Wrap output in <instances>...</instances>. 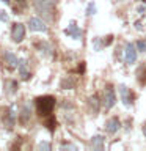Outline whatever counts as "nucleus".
<instances>
[{
	"mask_svg": "<svg viewBox=\"0 0 146 151\" xmlns=\"http://www.w3.org/2000/svg\"><path fill=\"white\" fill-rule=\"evenodd\" d=\"M55 5H57V0H33V6H35L36 11L49 19H52Z\"/></svg>",
	"mask_w": 146,
	"mask_h": 151,
	"instance_id": "f03ea898",
	"label": "nucleus"
},
{
	"mask_svg": "<svg viewBox=\"0 0 146 151\" xmlns=\"http://www.w3.org/2000/svg\"><path fill=\"white\" fill-rule=\"evenodd\" d=\"M94 9H96V8H94V5H93V3H89V5H88V9H87V14H88V16L94 14Z\"/></svg>",
	"mask_w": 146,
	"mask_h": 151,
	"instance_id": "aec40b11",
	"label": "nucleus"
},
{
	"mask_svg": "<svg viewBox=\"0 0 146 151\" xmlns=\"http://www.w3.org/2000/svg\"><path fill=\"white\" fill-rule=\"evenodd\" d=\"M0 21H3V22L8 21V16H6V13H5V11H0Z\"/></svg>",
	"mask_w": 146,
	"mask_h": 151,
	"instance_id": "4be33fe9",
	"label": "nucleus"
},
{
	"mask_svg": "<svg viewBox=\"0 0 146 151\" xmlns=\"http://www.w3.org/2000/svg\"><path fill=\"white\" fill-rule=\"evenodd\" d=\"M120 94H121V99L126 106H130L132 104V93L130 90L126 87V85H120Z\"/></svg>",
	"mask_w": 146,
	"mask_h": 151,
	"instance_id": "1a4fd4ad",
	"label": "nucleus"
},
{
	"mask_svg": "<svg viewBox=\"0 0 146 151\" xmlns=\"http://www.w3.org/2000/svg\"><path fill=\"white\" fill-rule=\"evenodd\" d=\"M17 69H19V76H21L22 80H27L28 77H30V71H28V68H27V61L25 60H19Z\"/></svg>",
	"mask_w": 146,
	"mask_h": 151,
	"instance_id": "9b49d317",
	"label": "nucleus"
},
{
	"mask_svg": "<svg viewBox=\"0 0 146 151\" xmlns=\"http://www.w3.org/2000/svg\"><path fill=\"white\" fill-rule=\"evenodd\" d=\"M14 120H16V115H14V112H13V109H9L8 110V115H6V118H5V126L8 127V129H11V127L14 126Z\"/></svg>",
	"mask_w": 146,
	"mask_h": 151,
	"instance_id": "f8f14e48",
	"label": "nucleus"
},
{
	"mask_svg": "<svg viewBox=\"0 0 146 151\" xmlns=\"http://www.w3.org/2000/svg\"><path fill=\"white\" fill-rule=\"evenodd\" d=\"M137 47H138L140 52H146V41H138L137 42Z\"/></svg>",
	"mask_w": 146,
	"mask_h": 151,
	"instance_id": "6ab92c4d",
	"label": "nucleus"
},
{
	"mask_svg": "<svg viewBox=\"0 0 146 151\" xmlns=\"http://www.w3.org/2000/svg\"><path fill=\"white\" fill-rule=\"evenodd\" d=\"M28 27H30V30H33V32H47V25L38 17L28 19Z\"/></svg>",
	"mask_w": 146,
	"mask_h": 151,
	"instance_id": "423d86ee",
	"label": "nucleus"
},
{
	"mask_svg": "<svg viewBox=\"0 0 146 151\" xmlns=\"http://www.w3.org/2000/svg\"><path fill=\"white\" fill-rule=\"evenodd\" d=\"M25 5H27V0H16V9L17 11H21Z\"/></svg>",
	"mask_w": 146,
	"mask_h": 151,
	"instance_id": "a211bd4d",
	"label": "nucleus"
},
{
	"mask_svg": "<svg viewBox=\"0 0 146 151\" xmlns=\"http://www.w3.org/2000/svg\"><path fill=\"white\" fill-rule=\"evenodd\" d=\"M3 60H5V63H6L8 68H14V66H17V57L13 54L11 50H5L3 52Z\"/></svg>",
	"mask_w": 146,
	"mask_h": 151,
	"instance_id": "0eeeda50",
	"label": "nucleus"
},
{
	"mask_svg": "<svg viewBox=\"0 0 146 151\" xmlns=\"http://www.w3.org/2000/svg\"><path fill=\"white\" fill-rule=\"evenodd\" d=\"M88 102H89V107H91V110L96 113L97 110H99V99L96 98V96H91L88 99Z\"/></svg>",
	"mask_w": 146,
	"mask_h": 151,
	"instance_id": "dca6fc26",
	"label": "nucleus"
},
{
	"mask_svg": "<svg viewBox=\"0 0 146 151\" xmlns=\"http://www.w3.org/2000/svg\"><path fill=\"white\" fill-rule=\"evenodd\" d=\"M104 107L107 109H112L113 106L116 104V94H115V90H113L112 87H105V90H104Z\"/></svg>",
	"mask_w": 146,
	"mask_h": 151,
	"instance_id": "7ed1b4c3",
	"label": "nucleus"
},
{
	"mask_svg": "<svg viewBox=\"0 0 146 151\" xmlns=\"http://www.w3.org/2000/svg\"><path fill=\"white\" fill-rule=\"evenodd\" d=\"M55 107V98L54 96H39L36 98V110L41 116L50 115Z\"/></svg>",
	"mask_w": 146,
	"mask_h": 151,
	"instance_id": "f257e3e1",
	"label": "nucleus"
},
{
	"mask_svg": "<svg viewBox=\"0 0 146 151\" xmlns=\"http://www.w3.org/2000/svg\"><path fill=\"white\" fill-rule=\"evenodd\" d=\"M64 33H66V35H68L69 38H74V40H79V38H82V30H80V28L75 25L74 22H71V25L64 30Z\"/></svg>",
	"mask_w": 146,
	"mask_h": 151,
	"instance_id": "6e6552de",
	"label": "nucleus"
},
{
	"mask_svg": "<svg viewBox=\"0 0 146 151\" xmlns=\"http://www.w3.org/2000/svg\"><path fill=\"white\" fill-rule=\"evenodd\" d=\"M143 134H145V137H146V124L143 126Z\"/></svg>",
	"mask_w": 146,
	"mask_h": 151,
	"instance_id": "393cba45",
	"label": "nucleus"
},
{
	"mask_svg": "<svg viewBox=\"0 0 146 151\" xmlns=\"http://www.w3.org/2000/svg\"><path fill=\"white\" fill-rule=\"evenodd\" d=\"M74 83H75L74 79H64L63 82H61V88H66V87H68V88H72Z\"/></svg>",
	"mask_w": 146,
	"mask_h": 151,
	"instance_id": "f3484780",
	"label": "nucleus"
},
{
	"mask_svg": "<svg viewBox=\"0 0 146 151\" xmlns=\"http://www.w3.org/2000/svg\"><path fill=\"white\" fill-rule=\"evenodd\" d=\"M38 49H39L44 55H50L52 46H50V44H47V42H38Z\"/></svg>",
	"mask_w": 146,
	"mask_h": 151,
	"instance_id": "2eb2a0df",
	"label": "nucleus"
},
{
	"mask_svg": "<svg viewBox=\"0 0 146 151\" xmlns=\"http://www.w3.org/2000/svg\"><path fill=\"white\" fill-rule=\"evenodd\" d=\"M141 2H143V3H146V0H141Z\"/></svg>",
	"mask_w": 146,
	"mask_h": 151,
	"instance_id": "a878e982",
	"label": "nucleus"
},
{
	"mask_svg": "<svg viewBox=\"0 0 146 151\" xmlns=\"http://www.w3.org/2000/svg\"><path fill=\"white\" fill-rule=\"evenodd\" d=\"M135 60H137V49L132 42H129V44H126L124 61H126V65H132V63H135Z\"/></svg>",
	"mask_w": 146,
	"mask_h": 151,
	"instance_id": "39448f33",
	"label": "nucleus"
},
{
	"mask_svg": "<svg viewBox=\"0 0 146 151\" xmlns=\"http://www.w3.org/2000/svg\"><path fill=\"white\" fill-rule=\"evenodd\" d=\"M39 148H44V150H49L50 145L49 143H39Z\"/></svg>",
	"mask_w": 146,
	"mask_h": 151,
	"instance_id": "5701e85b",
	"label": "nucleus"
},
{
	"mask_svg": "<svg viewBox=\"0 0 146 151\" xmlns=\"http://www.w3.org/2000/svg\"><path fill=\"white\" fill-rule=\"evenodd\" d=\"M54 124H57V123L54 120H50L49 123H47V126H49V129H54Z\"/></svg>",
	"mask_w": 146,
	"mask_h": 151,
	"instance_id": "b1692460",
	"label": "nucleus"
},
{
	"mask_svg": "<svg viewBox=\"0 0 146 151\" xmlns=\"http://www.w3.org/2000/svg\"><path fill=\"white\" fill-rule=\"evenodd\" d=\"M61 148L66 150V148H69V150H77V146L75 145H71V143H66V145H61Z\"/></svg>",
	"mask_w": 146,
	"mask_h": 151,
	"instance_id": "412c9836",
	"label": "nucleus"
},
{
	"mask_svg": "<svg viewBox=\"0 0 146 151\" xmlns=\"http://www.w3.org/2000/svg\"><path fill=\"white\" fill-rule=\"evenodd\" d=\"M120 126H121V123L118 118H110V120L105 123V131L108 134H115V132L120 129Z\"/></svg>",
	"mask_w": 146,
	"mask_h": 151,
	"instance_id": "9d476101",
	"label": "nucleus"
},
{
	"mask_svg": "<svg viewBox=\"0 0 146 151\" xmlns=\"http://www.w3.org/2000/svg\"><path fill=\"white\" fill-rule=\"evenodd\" d=\"M28 118H30V109H28V106L25 104V106L22 107V112H21V123H24V124H25Z\"/></svg>",
	"mask_w": 146,
	"mask_h": 151,
	"instance_id": "4468645a",
	"label": "nucleus"
},
{
	"mask_svg": "<svg viewBox=\"0 0 146 151\" xmlns=\"http://www.w3.org/2000/svg\"><path fill=\"white\" fill-rule=\"evenodd\" d=\"M24 36H25V27H24V24H19L16 22L13 25V30H11V38L14 42H21L24 40Z\"/></svg>",
	"mask_w": 146,
	"mask_h": 151,
	"instance_id": "20e7f679",
	"label": "nucleus"
},
{
	"mask_svg": "<svg viewBox=\"0 0 146 151\" xmlns=\"http://www.w3.org/2000/svg\"><path fill=\"white\" fill-rule=\"evenodd\" d=\"M91 148H93V150H102V148H104V139H102L101 135L93 137V140H91Z\"/></svg>",
	"mask_w": 146,
	"mask_h": 151,
	"instance_id": "ddd939ff",
	"label": "nucleus"
}]
</instances>
